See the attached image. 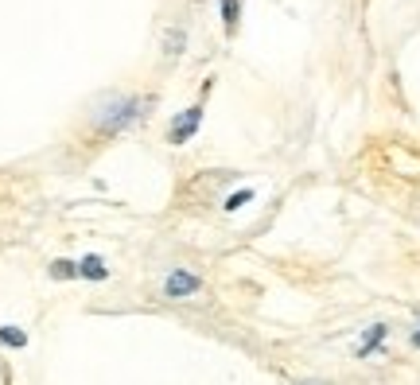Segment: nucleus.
I'll use <instances>...</instances> for the list:
<instances>
[{"label":"nucleus","mask_w":420,"mask_h":385,"mask_svg":"<svg viewBox=\"0 0 420 385\" xmlns=\"http://www.w3.org/2000/svg\"><path fill=\"white\" fill-rule=\"evenodd\" d=\"M199 125H203V105L183 109V113L167 125V144H187V140L199 132Z\"/></svg>","instance_id":"7ed1b4c3"},{"label":"nucleus","mask_w":420,"mask_h":385,"mask_svg":"<svg viewBox=\"0 0 420 385\" xmlns=\"http://www.w3.org/2000/svg\"><path fill=\"white\" fill-rule=\"evenodd\" d=\"M148 105H152L148 98H133V94H109V98H101L98 109H94V128H98V132H106V137H113V132H125V128H133L140 117H144Z\"/></svg>","instance_id":"f257e3e1"},{"label":"nucleus","mask_w":420,"mask_h":385,"mask_svg":"<svg viewBox=\"0 0 420 385\" xmlns=\"http://www.w3.org/2000/svg\"><path fill=\"white\" fill-rule=\"evenodd\" d=\"M78 277H86V280H106L109 268H106V261H101L98 253H90V257H82V261H78Z\"/></svg>","instance_id":"39448f33"},{"label":"nucleus","mask_w":420,"mask_h":385,"mask_svg":"<svg viewBox=\"0 0 420 385\" xmlns=\"http://www.w3.org/2000/svg\"><path fill=\"white\" fill-rule=\"evenodd\" d=\"M412 346H420V327H417V331H412Z\"/></svg>","instance_id":"9b49d317"},{"label":"nucleus","mask_w":420,"mask_h":385,"mask_svg":"<svg viewBox=\"0 0 420 385\" xmlns=\"http://www.w3.org/2000/svg\"><path fill=\"white\" fill-rule=\"evenodd\" d=\"M160 292H164V300H195L203 292V277L191 273V268H171L160 284Z\"/></svg>","instance_id":"f03ea898"},{"label":"nucleus","mask_w":420,"mask_h":385,"mask_svg":"<svg viewBox=\"0 0 420 385\" xmlns=\"http://www.w3.org/2000/svg\"><path fill=\"white\" fill-rule=\"evenodd\" d=\"M296 385H327V382H296Z\"/></svg>","instance_id":"f8f14e48"},{"label":"nucleus","mask_w":420,"mask_h":385,"mask_svg":"<svg viewBox=\"0 0 420 385\" xmlns=\"http://www.w3.org/2000/svg\"><path fill=\"white\" fill-rule=\"evenodd\" d=\"M222 20H226V35L237 31V0H222Z\"/></svg>","instance_id":"1a4fd4ad"},{"label":"nucleus","mask_w":420,"mask_h":385,"mask_svg":"<svg viewBox=\"0 0 420 385\" xmlns=\"http://www.w3.org/2000/svg\"><path fill=\"white\" fill-rule=\"evenodd\" d=\"M51 277H55V280L78 277V261H55V265H51Z\"/></svg>","instance_id":"6e6552de"},{"label":"nucleus","mask_w":420,"mask_h":385,"mask_svg":"<svg viewBox=\"0 0 420 385\" xmlns=\"http://www.w3.org/2000/svg\"><path fill=\"white\" fill-rule=\"evenodd\" d=\"M183 43H187V31L183 28H171L164 40V55L167 59H176V55H183Z\"/></svg>","instance_id":"0eeeda50"},{"label":"nucleus","mask_w":420,"mask_h":385,"mask_svg":"<svg viewBox=\"0 0 420 385\" xmlns=\"http://www.w3.org/2000/svg\"><path fill=\"white\" fill-rule=\"evenodd\" d=\"M0 343H4V346H16V350H24V346H28V331H20V327L4 323V327H0Z\"/></svg>","instance_id":"423d86ee"},{"label":"nucleus","mask_w":420,"mask_h":385,"mask_svg":"<svg viewBox=\"0 0 420 385\" xmlns=\"http://www.w3.org/2000/svg\"><path fill=\"white\" fill-rule=\"evenodd\" d=\"M385 335H389V327H385V323L366 327V331H362V343H358V358H370L373 350L381 346V339H385Z\"/></svg>","instance_id":"20e7f679"},{"label":"nucleus","mask_w":420,"mask_h":385,"mask_svg":"<svg viewBox=\"0 0 420 385\" xmlns=\"http://www.w3.org/2000/svg\"><path fill=\"white\" fill-rule=\"evenodd\" d=\"M245 203H253V191H249V187H245V191H234V195L226 198L222 207H226V210H242Z\"/></svg>","instance_id":"9d476101"}]
</instances>
